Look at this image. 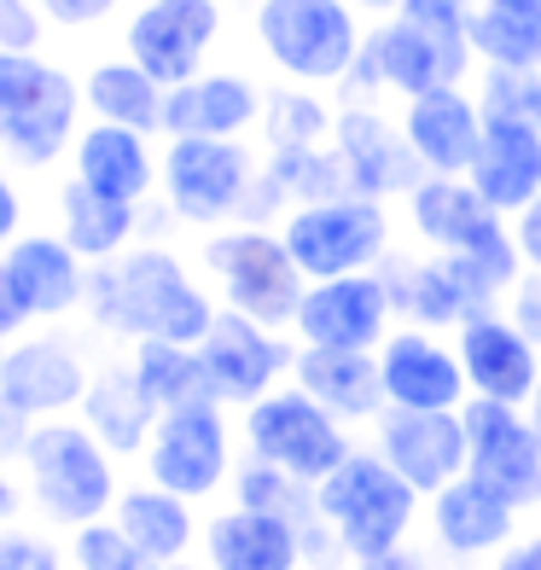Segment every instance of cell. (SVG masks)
Segmentation results:
<instances>
[{
  "instance_id": "cell-11",
  "label": "cell",
  "mask_w": 541,
  "mask_h": 570,
  "mask_svg": "<svg viewBox=\"0 0 541 570\" xmlns=\"http://www.w3.org/2000/svg\"><path fill=\"white\" fill-rule=\"evenodd\" d=\"M460 420H466V478L495 489L519 512L541 507V431L530 425V413L512 402L472 396Z\"/></svg>"
},
{
  "instance_id": "cell-18",
  "label": "cell",
  "mask_w": 541,
  "mask_h": 570,
  "mask_svg": "<svg viewBox=\"0 0 541 570\" xmlns=\"http://www.w3.org/2000/svg\"><path fill=\"white\" fill-rule=\"evenodd\" d=\"M378 373H384V407L454 413V407L472 402L460 350L443 344L436 332H420V326H402L378 344Z\"/></svg>"
},
{
  "instance_id": "cell-51",
  "label": "cell",
  "mask_w": 541,
  "mask_h": 570,
  "mask_svg": "<svg viewBox=\"0 0 541 570\" xmlns=\"http://www.w3.org/2000/svg\"><path fill=\"white\" fill-rule=\"evenodd\" d=\"M478 7H519V12H530V7H541V0H478Z\"/></svg>"
},
{
  "instance_id": "cell-29",
  "label": "cell",
  "mask_w": 541,
  "mask_h": 570,
  "mask_svg": "<svg viewBox=\"0 0 541 570\" xmlns=\"http://www.w3.org/2000/svg\"><path fill=\"white\" fill-rule=\"evenodd\" d=\"M292 384H303L326 413H338L344 425H373L384 413V373L378 350H297Z\"/></svg>"
},
{
  "instance_id": "cell-30",
  "label": "cell",
  "mask_w": 541,
  "mask_h": 570,
  "mask_svg": "<svg viewBox=\"0 0 541 570\" xmlns=\"http://www.w3.org/2000/svg\"><path fill=\"white\" fill-rule=\"evenodd\" d=\"M53 210H59V233L65 245L82 256V263H117V256L140 239V210L146 204H128V198H111V193H94L88 180L65 175L59 193H53Z\"/></svg>"
},
{
  "instance_id": "cell-39",
  "label": "cell",
  "mask_w": 541,
  "mask_h": 570,
  "mask_svg": "<svg viewBox=\"0 0 541 570\" xmlns=\"http://www.w3.org/2000/svg\"><path fill=\"white\" fill-rule=\"evenodd\" d=\"M47 36H53V18L36 0H0V53H41Z\"/></svg>"
},
{
  "instance_id": "cell-17",
  "label": "cell",
  "mask_w": 541,
  "mask_h": 570,
  "mask_svg": "<svg viewBox=\"0 0 541 570\" xmlns=\"http://www.w3.org/2000/svg\"><path fill=\"white\" fill-rule=\"evenodd\" d=\"M373 449L396 465V472L431 501L436 489L466 478V420L431 407H384L373 420Z\"/></svg>"
},
{
  "instance_id": "cell-50",
  "label": "cell",
  "mask_w": 541,
  "mask_h": 570,
  "mask_svg": "<svg viewBox=\"0 0 541 570\" xmlns=\"http://www.w3.org/2000/svg\"><path fill=\"white\" fill-rule=\"evenodd\" d=\"M350 7H355V12H378V18H391V12L402 7V0H350Z\"/></svg>"
},
{
  "instance_id": "cell-43",
  "label": "cell",
  "mask_w": 541,
  "mask_h": 570,
  "mask_svg": "<svg viewBox=\"0 0 541 570\" xmlns=\"http://www.w3.org/2000/svg\"><path fill=\"white\" fill-rule=\"evenodd\" d=\"M23 222H30V204H23V187H18V175H12L7 164H0V250H12V245L23 239V233H30Z\"/></svg>"
},
{
  "instance_id": "cell-32",
  "label": "cell",
  "mask_w": 541,
  "mask_h": 570,
  "mask_svg": "<svg viewBox=\"0 0 541 570\" xmlns=\"http://www.w3.org/2000/svg\"><path fill=\"white\" fill-rule=\"evenodd\" d=\"M164 99H169V88L128 53H106V59H94L82 70V106L99 122H122V128H140V135H164Z\"/></svg>"
},
{
  "instance_id": "cell-52",
  "label": "cell",
  "mask_w": 541,
  "mask_h": 570,
  "mask_svg": "<svg viewBox=\"0 0 541 570\" xmlns=\"http://www.w3.org/2000/svg\"><path fill=\"white\" fill-rule=\"evenodd\" d=\"M524 413H530V425H535V431H541V384H535V396H530V402H524Z\"/></svg>"
},
{
  "instance_id": "cell-37",
  "label": "cell",
  "mask_w": 541,
  "mask_h": 570,
  "mask_svg": "<svg viewBox=\"0 0 541 570\" xmlns=\"http://www.w3.org/2000/svg\"><path fill=\"white\" fill-rule=\"evenodd\" d=\"M396 12L414 18L420 30L454 59L460 76H472V65H478L472 59V12H478V0H402Z\"/></svg>"
},
{
  "instance_id": "cell-28",
  "label": "cell",
  "mask_w": 541,
  "mask_h": 570,
  "mask_svg": "<svg viewBox=\"0 0 541 570\" xmlns=\"http://www.w3.org/2000/svg\"><path fill=\"white\" fill-rule=\"evenodd\" d=\"M472 187L495 204L501 216H519L541 193V128L519 117H489L483 111V140L466 169Z\"/></svg>"
},
{
  "instance_id": "cell-21",
  "label": "cell",
  "mask_w": 541,
  "mask_h": 570,
  "mask_svg": "<svg viewBox=\"0 0 541 570\" xmlns=\"http://www.w3.org/2000/svg\"><path fill=\"white\" fill-rule=\"evenodd\" d=\"M454 350H460V367H466V384L472 396H489V402H512L524 407L541 384V344L524 338L512 315H495L483 308L466 326L454 332Z\"/></svg>"
},
{
  "instance_id": "cell-15",
  "label": "cell",
  "mask_w": 541,
  "mask_h": 570,
  "mask_svg": "<svg viewBox=\"0 0 541 570\" xmlns=\"http://www.w3.org/2000/svg\"><path fill=\"white\" fill-rule=\"evenodd\" d=\"M443 82H466L454 70V59L436 47L414 18L391 12L384 23H373L367 41H361V59L355 70L338 82L344 99H373V94H402V99H420Z\"/></svg>"
},
{
  "instance_id": "cell-8",
  "label": "cell",
  "mask_w": 541,
  "mask_h": 570,
  "mask_svg": "<svg viewBox=\"0 0 541 570\" xmlns=\"http://www.w3.org/2000/svg\"><path fill=\"white\" fill-rule=\"evenodd\" d=\"M256 151L245 140H204V135H175L164 146V169L158 187L175 222L187 227H222L245 216V204L256 193Z\"/></svg>"
},
{
  "instance_id": "cell-33",
  "label": "cell",
  "mask_w": 541,
  "mask_h": 570,
  "mask_svg": "<svg viewBox=\"0 0 541 570\" xmlns=\"http://www.w3.org/2000/svg\"><path fill=\"white\" fill-rule=\"evenodd\" d=\"M82 425L106 443L111 454H146L151 443V425H158V407L146 402L140 379L128 361H106V367H94V384L82 396Z\"/></svg>"
},
{
  "instance_id": "cell-13",
  "label": "cell",
  "mask_w": 541,
  "mask_h": 570,
  "mask_svg": "<svg viewBox=\"0 0 541 570\" xmlns=\"http://www.w3.org/2000/svg\"><path fill=\"white\" fill-rule=\"evenodd\" d=\"M88 384H94V367L70 332L23 326L12 344H0V391L30 420H65V413H76Z\"/></svg>"
},
{
  "instance_id": "cell-48",
  "label": "cell",
  "mask_w": 541,
  "mask_h": 570,
  "mask_svg": "<svg viewBox=\"0 0 541 570\" xmlns=\"http://www.w3.org/2000/svg\"><path fill=\"white\" fill-rule=\"evenodd\" d=\"M495 570H541V530L506 541V548L495 553Z\"/></svg>"
},
{
  "instance_id": "cell-14",
  "label": "cell",
  "mask_w": 541,
  "mask_h": 570,
  "mask_svg": "<svg viewBox=\"0 0 541 570\" xmlns=\"http://www.w3.org/2000/svg\"><path fill=\"white\" fill-rule=\"evenodd\" d=\"M198 355L216 384V402L239 413L250 402H263L268 391H279V379H292V361H297V350L274 326L239 315V308H222L210 321V332L198 338Z\"/></svg>"
},
{
  "instance_id": "cell-23",
  "label": "cell",
  "mask_w": 541,
  "mask_h": 570,
  "mask_svg": "<svg viewBox=\"0 0 541 570\" xmlns=\"http://www.w3.org/2000/svg\"><path fill=\"white\" fill-rule=\"evenodd\" d=\"M378 274H384V292H391V308L420 332H449V326L460 332L472 315L489 308L454 256H384Z\"/></svg>"
},
{
  "instance_id": "cell-1",
  "label": "cell",
  "mask_w": 541,
  "mask_h": 570,
  "mask_svg": "<svg viewBox=\"0 0 541 570\" xmlns=\"http://www.w3.org/2000/svg\"><path fill=\"white\" fill-rule=\"evenodd\" d=\"M82 315L128 344H146V338L198 344L222 315V303L193 279V268L169 245H128L117 263H99L88 274Z\"/></svg>"
},
{
  "instance_id": "cell-40",
  "label": "cell",
  "mask_w": 541,
  "mask_h": 570,
  "mask_svg": "<svg viewBox=\"0 0 541 570\" xmlns=\"http://www.w3.org/2000/svg\"><path fill=\"white\" fill-rule=\"evenodd\" d=\"M0 570H65V553L36 530H7L0 535Z\"/></svg>"
},
{
  "instance_id": "cell-42",
  "label": "cell",
  "mask_w": 541,
  "mask_h": 570,
  "mask_svg": "<svg viewBox=\"0 0 541 570\" xmlns=\"http://www.w3.org/2000/svg\"><path fill=\"white\" fill-rule=\"evenodd\" d=\"M506 315L519 321L524 338L541 344V268H524L519 279H512V292H506Z\"/></svg>"
},
{
  "instance_id": "cell-3",
  "label": "cell",
  "mask_w": 541,
  "mask_h": 570,
  "mask_svg": "<svg viewBox=\"0 0 541 570\" xmlns=\"http://www.w3.org/2000/svg\"><path fill=\"white\" fill-rule=\"evenodd\" d=\"M82 82L47 53H0V158L18 169H53L82 128Z\"/></svg>"
},
{
  "instance_id": "cell-16",
  "label": "cell",
  "mask_w": 541,
  "mask_h": 570,
  "mask_svg": "<svg viewBox=\"0 0 541 570\" xmlns=\"http://www.w3.org/2000/svg\"><path fill=\"white\" fill-rule=\"evenodd\" d=\"M391 292L378 268L338 274V279H308L297 308V344L308 350H378L391 338Z\"/></svg>"
},
{
  "instance_id": "cell-35",
  "label": "cell",
  "mask_w": 541,
  "mask_h": 570,
  "mask_svg": "<svg viewBox=\"0 0 541 570\" xmlns=\"http://www.w3.org/2000/svg\"><path fill=\"white\" fill-rule=\"evenodd\" d=\"M472 59L483 70H541V7H478Z\"/></svg>"
},
{
  "instance_id": "cell-47",
  "label": "cell",
  "mask_w": 541,
  "mask_h": 570,
  "mask_svg": "<svg viewBox=\"0 0 541 570\" xmlns=\"http://www.w3.org/2000/svg\"><path fill=\"white\" fill-rule=\"evenodd\" d=\"M350 570H436L420 548H407V541H402V548H391V553H373V559H355Z\"/></svg>"
},
{
  "instance_id": "cell-22",
  "label": "cell",
  "mask_w": 541,
  "mask_h": 570,
  "mask_svg": "<svg viewBox=\"0 0 541 570\" xmlns=\"http://www.w3.org/2000/svg\"><path fill=\"white\" fill-rule=\"evenodd\" d=\"M268 94L245 70H198L193 82H175L164 99V140L204 135V140H245L263 128Z\"/></svg>"
},
{
  "instance_id": "cell-4",
  "label": "cell",
  "mask_w": 541,
  "mask_h": 570,
  "mask_svg": "<svg viewBox=\"0 0 541 570\" xmlns=\"http://www.w3.org/2000/svg\"><path fill=\"white\" fill-rule=\"evenodd\" d=\"M198 268L210 274V285L222 292V308L263 321L274 332L297 326V308L308 292V274L297 268V256L286 250L274 227L263 222H239V227H210L198 245Z\"/></svg>"
},
{
  "instance_id": "cell-45",
  "label": "cell",
  "mask_w": 541,
  "mask_h": 570,
  "mask_svg": "<svg viewBox=\"0 0 541 570\" xmlns=\"http://www.w3.org/2000/svg\"><path fill=\"white\" fill-rule=\"evenodd\" d=\"M512 239H519V256L524 268H541V193L524 204L519 216H512Z\"/></svg>"
},
{
  "instance_id": "cell-20",
  "label": "cell",
  "mask_w": 541,
  "mask_h": 570,
  "mask_svg": "<svg viewBox=\"0 0 541 570\" xmlns=\"http://www.w3.org/2000/svg\"><path fill=\"white\" fill-rule=\"evenodd\" d=\"M0 256H7L12 297L23 303L30 326H53V321L82 315L94 263H82V256L65 245V233H59V227H53V233H47V227L23 233V239H18L12 250H0Z\"/></svg>"
},
{
  "instance_id": "cell-41",
  "label": "cell",
  "mask_w": 541,
  "mask_h": 570,
  "mask_svg": "<svg viewBox=\"0 0 541 570\" xmlns=\"http://www.w3.org/2000/svg\"><path fill=\"white\" fill-rule=\"evenodd\" d=\"M36 7L53 18V30H65V36H88V30H99L106 18L122 12V0H36Z\"/></svg>"
},
{
  "instance_id": "cell-24",
  "label": "cell",
  "mask_w": 541,
  "mask_h": 570,
  "mask_svg": "<svg viewBox=\"0 0 541 570\" xmlns=\"http://www.w3.org/2000/svg\"><path fill=\"white\" fill-rule=\"evenodd\" d=\"M151 140L158 135H140V128L88 117L82 128H76V140H70V175L88 180L94 193L146 204L151 193H158V169H164V151Z\"/></svg>"
},
{
  "instance_id": "cell-36",
  "label": "cell",
  "mask_w": 541,
  "mask_h": 570,
  "mask_svg": "<svg viewBox=\"0 0 541 570\" xmlns=\"http://www.w3.org/2000/svg\"><path fill=\"white\" fill-rule=\"evenodd\" d=\"M332 122L338 111H326L308 88L286 82L268 94V111H263V128H268V146L274 151H297V146H326L332 140Z\"/></svg>"
},
{
  "instance_id": "cell-53",
  "label": "cell",
  "mask_w": 541,
  "mask_h": 570,
  "mask_svg": "<svg viewBox=\"0 0 541 570\" xmlns=\"http://www.w3.org/2000/svg\"><path fill=\"white\" fill-rule=\"evenodd\" d=\"M164 570H198V564H187V559H180V564H164ZM204 570H210V564H204Z\"/></svg>"
},
{
  "instance_id": "cell-10",
  "label": "cell",
  "mask_w": 541,
  "mask_h": 570,
  "mask_svg": "<svg viewBox=\"0 0 541 570\" xmlns=\"http://www.w3.org/2000/svg\"><path fill=\"white\" fill-rule=\"evenodd\" d=\"M146 478L187 501H210L234 478V431H227L222 402H193V407L158 413L151 443H146Z\"/></svg>"
},
{
  "instance_id": "cell-5",
  "label": "cell",
  "mask_w": 541,
  "mask_h": 570,
  "mask_svg": "<svg viewBox=\"0 0 541 570\" xmlns=\"http://www.w3.org/2000/svg\"><path fill=\"white\" fill-rule=\"evenodd\" d=\"M250 30L263 59L297 88H338L367 41L350 0H256Z\"/></svg>"
},
{
  "instance_id": "cell-38",
  "label": "cell",
  "mask_w": 541,
  "mask_h": 570,
  "mask_svg": "<svg viewBox=\"0 0 541 570\" xmlns=\"http://www.w3.org/2000/svg\"><path fill=\"white\" fill-rule=\"evenodd\" d=\"M70 564H76V570H164V564H151L135 541L111 524V518H94V524L76 530Z\"/></svg>"
},
{
  "instance_id": "cell-2",
  "label": "cell",
  "mask_w": 541,
  "mask_h": 570,
  "mask_svg": "<svg viewBox=\"0 0 541 570\" xmlns=\"http://www.w3.org/2000/svg\"><path fill=\"white\" fill-rule=\"evenodd\" d=\"M420 501L425 495L378 449H350L338 472H326L315 483V512L350 564L402 548L420 524Z\"/></svg>"
},
{
  "instance_id": "cell-31",
  "label": "cell",
  "mask_w": 541,
  "mask_h": 570,
  "mask_svg": "<svg viewBox=\"0 0 541 570\" xmlns=\"http://www.w3.org/2000/svg\"><path fill=\"white\" fill-rule=\"evenodd\" d=\"M111 524L135 541V548L151 559V564H180L198 541V518H193V501L175 495V489H158V483H135L122 489L117 507H111Z\"/></svg>"
},
{
  "instance_id": "cell-25",
  "label": "cell",
  "mask_w": 541,
  "mask_h": 570,
  "mask_svg": "<svg viewBox=\"0 0 541 570\" xmlns=\"http://www.w3.org/2000/svg\"><path fill=\"white\" fill-rule=\"evenodd\" d=\"M402 135L414 146V158L425 164V175H466L472 151L483 140V106L460 82H443L420 99H407Z\"/></svg>"
},
{
  "instance_id": "cell-19",
  "label": "cell",
  "mask_w": 541,
  "mask_h": 570,
  "mask_svg": "<svg viewBox=\"0 0 541 570\" xmlns=\"http://www.w3.org/2000/svg\"><path fill=\"white\" fill-rule=\"evenodd\" d=\"M332 146L350 169V187L367 198H407L425 180V164L414 158L402 122H384V111H373L367 99H350L338 106V122H332Z\"/></svg>"
},
{
  "instance_id": "cell-7",
  "label": "cell",
  "mask_w": 541,
  "mask_h": 570,
  "mask_svg": "<svg viewBox=\"0 0 541 570\" xmlns=\"http://www.w3.org/2000/svg\"><path fill=\"white\" fill-rule=\"evenodd\" d=\"M279 239L297 256V268L308 279H338L378 268V256H391V210L384 198L367 193H338L315 204H292L279 222Z\"/></svg>"
},
{
  "instance_id": "cell-27",
  "label": "cell",
  "mask_w": 541,
  "mask_h": 570,
  "mask_svg": "<svg viewBox=\"0 0 541 570\" xmlns=\"http://www.w3.org/2000/svg\"><path fill=\"white\" fill-rule=\"evenodd\" d=\"M519 507L501 501L478 478H454L431 495V535L449 559H495L506 541H519Z\"/></svg>"
},
{
  "instance_id": "cell-34",
  "label": "cell",
  "mask_w": 541,
  "mask_h": 570,
  "mask_svg": "<svg viewBox=\"0 0 541 570\" xmlns=\"http://www.w3.org/2000/svg\"><path fill=\"white\" fill-rule=\"evenodd\" d=\"M128 367H135L146 402L169 413V407H193V402H216V384L204 373V355L198 344H164V338H146L128 350Z\"/></svg>"
},
{
  "instance_id": "cell-49",
  "label": "cell",
  "mask_w": 541,
  "mask_h": 570,
  "mask_svg": "<svg viewBox=\"0 0 541 570\" xmlns=\"http://www.w3.org/2000/svg\"><path fill=\"white\" fill-rule=\"evenodd\" d=\"M12 512H18V489L7 478V460H0V518H12Z\"/></svg>"
},
{
  "instance_id": "cell-9",
  "label": "cell",
  "mask_w": 541,
  "mask_h": 570,
  "mask_svg": "<svg viewBox=\"0 0 541 570\" xmlns=\"http://www.w3.org/2000/svg\"><path fill=\"white\" fill-rule=\"evenodd\" d=\"M245 449L303 483H321L350 460L355 443H350V425L338 413H326L303 384H279V391L245 407Z\"/></svg>"
},
{
  "instance_id": "cell-46",
  "label": "cell",
  "mask_w": 541,
  "mask_h": 570,
  "mask_svg": "<svg viewBox=\"0 0 541 570\" xmlns=\"http://www.w3.org/2000/svg\"><path fill=\"white\" fill-rule=\"evenodd\" d=\"M23 326H30V315H23V303L12 297V279H7V256H0V344H12Z\"/></svg>"
},
{
  "instance_id": "cell-26",
  "label": "cell",
  "mask_w": 541,
  "mask_h": 570,
  "mask_svg": "<svg viewBox=\"0 0 541 570\" xmlns=\"http://www.w3.org/2000/svg\"><path fill=\"white\" fill-rule=\"evenodd\" d=\"M204 564L210 570H308L303 524L234 501L204 524Z\"/></svg>"
},
{
  "instance_id": "cell-12",
  "label": "cell",
  "mask_w": 541,
  "mask_h": 570,
  "mask_svg": "<svg viewBox=\"0 0 541 570\" xmlns=\"http://www.w3.org/2000/svg\"><path fill=\"white\" fill-rule=\"evenodd\" d=\"M222 0H140L122 23V53L164 88L193 82L222 41Z\"/></svg>"
},
{
  "instance_id": "cell-44",
  "label": "cell",
  "mask_w": 541,
  "mask_h": 570,
  "mask_svg": "<svg viewBox=\"0 0 541 570\" xmlns=\"http://www.w3.org/2000/svg\"><path fill=\"white\" fill-rule=\"evenodd\" d=\"M41 420H30L7 391H0V460H23V449H30V436H36Z\"/></svg>"
},
{
  "instance_id": "cell-6",
  "label": "cell",
  "mask_w": 541,
  "mask_h": 570,
  "mask_svg": "<svg viewBox=\"0 0 541 570\" xmlns=\"http://www.w3.org/2000/svg\"><path fill=\"white\" fill-rule=\"evenodd\" d=\"M117 454L99 443L82 420H41L30 449H23V478H30V501L53 518V524L82 530L94 518H111L117 507Z\"/></svg>"
}]
</instances>
